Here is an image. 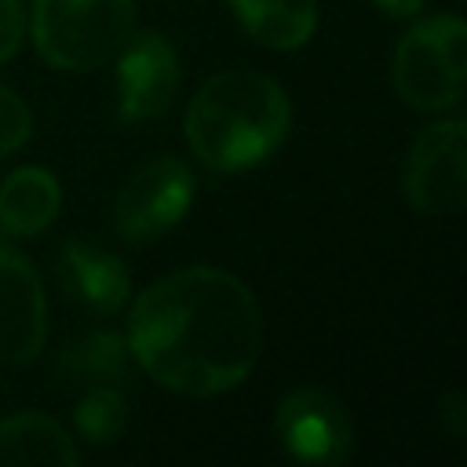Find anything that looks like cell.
Masks as SVG:
<instances>
[{"mask_svg":"<svg viewBox=\"0 0 467 467\" xmlns=\"http://www.w3.org/2000/svg\"><path fill=\"white\" fill-rule=\"evenodd\" d=\"M73 427L88 445H113L128 427V401L120 383H91L73 409Z\"/></svg>","mask_w":467,"mask_h":467,"instance_id":"cell-15","label":"cell"},{"mask_svg":"<svg viewBox=\"0 0 467 467\" xmlns=\"http://www.w3.org/2000/svg\"><path fill=\"white\" fill-rule=\"evenodd\" d=\"M62 288L95 314H117L131 296V274L128 266L91 241H66L62 255L55 263Z\"/></svg>","mask_w":467,"mask_h":467,"instance_id":"cell-10","label":"cell"},{"mask_svg":"<svg viewBox=\"0 0 467 467\" xmlns=\"http://www.w3.org/2000/svg\"><path fill=\"white\" fill-rule=\"evenodd\" d=\"M438 420H441V427L449 431V438H463L467 434V401H463V394L460 390H445L441 394V401H438Z\"/></svg>","mask_w":467,"mask_h":467,"instance_id":"cell-18","label":"cell"},{"mask_svg":"<svg viewBox=\"0 0 467 467\" xmlns=\"http://www.w3.org/2000/svg\"><path fill=\"white\" fill-rule=\"evenodd\" d=\"M401 197L427 219L456 215L467 201V128L460 117L438 120L416 135L401 164Z\"/></svg>","mask_w":467,"mask_h":467,"instance_id":"cell-6","label":"cell"},{"mask_svg":"<svg viewBox=\"0 0 467 467\" xmlns=\"http://www.w3.org/2000/svg\"><path fill=\"white\" fill-rule=\"evenodd\" d=\"M47 299L40 274L15 248H0V365H26L44 350Z\"/></svg>","mask_w":467,"mask_h":467,"instance_id":"cell-9","label":"cell"},{"mask_svg":"<svg viewBox=\"0 0 467 467\" xmlns=\"http://www.w3.org/2000/svg\"><path fill=\"white\" fill-rule=\"evenodd\" d=\"M128 365H131V350L128 339L120 332L109 328H95L80 339H73L62 354H58V368L77 379V383H120L128 379Z\"/></svg>","mask_w":467,"mask_h":467,"instance_id":"cell-14","label":"cell"},{"mask_svg":"<svg viewBox=\"0 0 467 467\" xmlns=\"http://www.w3.org/2000/svg\"><path fill=\"white\" fill-rule=\"evenodd\" d=\"M197 179L182 157L161 153L142 161L113 197V230L128 244H150L179 226L193 204Z\"/></svg>","mask_w":467,"mask_h":467,"instance_id":"cell-5","label":"cell"},{"mask_svg":"<svg viewBox=\"0 0 467 467\" xmlns=\"http://www.w3.org/2000/svg\"><path fill=\"white\" fill-rule=\"evenodd\" d=\"M387 18H416L427 0H372Z\"/></svg>","mask_w":467,"mask_h":467,"instance_id":"cell-19","label":"cell"},{"mask_svg":"<svg viewBox=\"0 0 467 467\" xmlns=\"http://www.w3.org/2000/svg\"><path fill=\"white\" fill-rule=\"evenodd\" d=\"M274 434L281 452L299 463H339L354 449L347 405L321 387L288 390L274 409Z\"/></svg>","mask_w":467,"mask_h":467,"instance_id":"cell-7","label":"cell"},{"mask_svg":"<svg viewBox=\"0 0 467 467\" xmlns=\"http://www.w3.org/2000/svg\"><path fill=\"white\" fill-rule=\"evenodd\" d=\"M467 26L460 15H434L416 22L394 47V95L416 113L456 109L467 88Z\"/></svg>","mask_w":467,"mask_h":467,"instance_id":"cell-4","label":"cell"},{"mask_svg":"<svg viewBox=\"0 0 467 467\" xmlns=\"http://www.w3.org/2000/svg\"><path fill=\"white\" fill-rule=\"evenodd\" d=\"M124 339L157 387L215 398L252 376L263 354V310L230 270L182 266L135 299Z\"/></svg>","mask_w":467,"mask_h":467,"instance_id":"cell-1","label":"cell"},{"mask_svg":"<svg viewBox=\"0 0 467 467\" xmlns=\"http://www.w3.org/2000/svg\"><path fill=\"white\" fill-rule=\"evenodd\" d=\"M80 460L77 441L47 412H15L0 420V467H69Z\"/></svg>","mask_w":467,"mask_h":467,"instance_id":"cell-12","label":"cell"},{"mask_svg":"<svg viewBox=\"0 0 467 467\" xmlns=\"http://www.w3.org/2000/svg\"><path fill=\"white\" fill-rule=\"evenodd\" d=\"M230 11L270 51H296L317 29V0H230Z\"/></svg>","mask_w":467,"mask_h":467,"instance_id":"cell-13","label":"cell"},{"mask_svg":"<svg viewBox=\"0 0 467 467\" xmlns=\"http://www.w3.org/2000/svg\"><path fill=\"white\" fill-rule=\"evenodd\" d=\"M26 40V7L22 0H0V66L18 55Z\"/></svg>","mask_w":467,"mask_h":467,"instance_id":"cell-17","label":"cell"},{"mask_svg":"<svg viewBox=\"0 0 467 467\" xmlns=\"http://www.w3.org/2000/svg\"><path fill=\"white\" fill-rule=\"evenodd\" d=\"M190 153L215 175L263 164L292 131V102L285 88L255 69L212 73L186 106Z\"/></svg>","mask_w":467,"mask_h":467,"instance_id":"cell-2","label":"cell"},{"mask_svg":"<svg viewBox=\"0 0 467 467\" xmlns=\"http://www.w3.org/2000/svg\"><path fill=\"white\" fill-rule=\"evenodd\" d=\"M182 69L171 40L157 29H135L117 51V109L124 124L157 120L179 91Z\"/></svg>","mask_w":467,"mask_h":467,"instance_id":"cell-8","label":"cell"},{"mask_svg":"<svg viewBox=\"0 0 467 467\" xmlns=\"http://www.w3.org/2000/svg\"><path fill=\"white\" fill-rule=\"evenodd\" d=\"M29 33L47 66L102 69L135 33V0H33Z\"/></svg>","mask_w":467,"mask_h":467,"instance_id":"cell-3","label":"cell"},{"mask_svg":"<svg viewBox=\"0 0 467 467\" xmlns=\"http://www.w3.org/2000/svg\"><path fill=\"white\" fill-rule=\"evenodd\" d=\"M33 131V113L22 95L0 84V157H11Z\"/></svg>","mask_w":467,"mask_h":467,"instance_id":"cell-16","label":"cell"},{"mask_svg":"<svg viewBox=\"0 0 467 467\" xmlns=\"http://www.w3.org/2000/svg\"><path fill=\"white\" fill-rule=\"evenodd\" d=\"M62 208L58 179L40 164H22L0 182V230L11 237L44 234Z\"/></svg>","mask_w":467,"mask_h":467,"instance_id":"cell-11","label":"cell"}]
</instances>
